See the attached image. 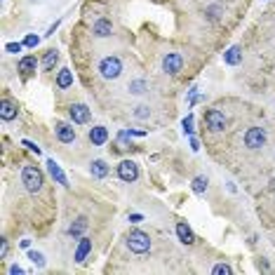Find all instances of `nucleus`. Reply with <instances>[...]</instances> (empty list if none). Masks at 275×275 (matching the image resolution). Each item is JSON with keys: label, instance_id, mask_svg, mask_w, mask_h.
Returning a JSON list of instances; mask_svg holds the SVG:
<instances>
[{"label": "nucleus", "instance_id": "1", "mask_svg": "<svg viewBox=\"0 0 275 275\" xmlns=\"http://www.w3.org/2000/svg\"><path fill=\"white\" fill-rule=\"evenodd\" d=\"M21 183H24V188L29 190V193H40L42 190V172L35 165H24L21 169Z\"/></svg>", "mask_w": 275, "mask_h": 275}, {"label": "nucleus", "instance_id": "2", "mask_svg": "<svg viewBox=\"0 0 275 275\" xmlns=\"http://www.w3.org/2000/svg\"><path fill=\"white\" fill-rule=\"evenodd\" d=\"M99 73H101V78H106V80H116V78H120V73H122V61H120L118 57H104V59L99 61Z\"/></svg>", "mask_w": 275, "mask_h": 275}, {"label": "nucleus", "instance_id": "3", "mask_svg": "<svg viewBox=\"0 0 275 275\" xmlns=\"http://www.w3.org/2000/svg\"><path fill=\"white\" fill-rule=\"evenodd\" d=\"M127 247L134 254H146L151 249V238L144 231H132L127 235Z\"/></svg>", "mask_w": 275, "mask_h": 275}, {"label": "nucleus", "instance_id": "4", "mask_svg": "<svg viewBox=\"0 0 275 275\" xmlns=\"http://www.w3.org/2000/svg\"><path fill=\"white\" fill-rule=\"evenodd\" d=\"M266 139H268V134H266L264 127H249L244 132V146L249 151H259L266 146Z\"/></svg>", "mask_w": 275, "mask_h": 275}, {"label": "nucleus", "instance_id": "5", "mask_svg": "<svg viewBox=\"0 0 275 275\" xmlns=\"http://www.w3.org/2000/svg\"><path fill=\"white\" fill-rule=\"evenodd\" d=\"M118 177L127 183H132V181L139 179V167L134 160H122L120 165H118Z\"/></svg>", "mask_w": 275, "mask_h": 275}, {"label": "nucleus", "instance_id": "6", "mask_svg": "<svg viewBox=\"0 0 275 275\" xmlns=\"http://www.w3.org/2000/svg\"><path fill=\"white\" fill-rule=\"evenodd\" d=\"M183 68V57L179 52H169L165 59H162V71L169 75H177Z\"/></svg>", "mask_w": 275, "mask_h": 275}, {"label": "nucleus", "instance_id": "7", "mask_svg": "<svg viewBox=\"0 0 275 275\" xmlns=\"http://www.w3.org/2000/svg\"><path fill=\"white\" fill-rule=\"evenodd\" d=\"M205 122H207V127H210L212 132H223V127H226V118H223L221 111L210 108V111L205 113Z\"/></svg>", "mask_w": 275, "mask_h": 275}, {"label": "nucleus", "instance_id": "8", "mask_svg": "<svg viewBox=\"0 0 275 275\" xmlns=\"http://www.w3.org/2000/svg\"><path fill=\"white\" fill-rule=\"evenodd\" d=\"M68 113H71V120H73L75 125H83V122L90 120V108L85 104H73L68 108Z\"/></svg>", "mask_w": 275, "mask_h": 275}, {"label": "nucleus", "instance_id": "9", "mask_svg": "<svg viewBox=\"0 0 275 275\" xmlns=\"http://www.w3.org/2000/svg\"><path fill=\"white\" fill-rule=\"evenodd\" d=\"M57 137H59V141H63V144H73L75 141L73 125H68V122H57Z\"/></svg>", "mask_w": 275, "mask_h": 275}, {"label": "nucleus", "instance_id": "10", "mask_svg": "<svg viewBox=\"0 0 275 275\" xmlns=\"http://www.w3.org/2000/svg\"><path fill=\"white\" fill-rule=\"evenodd\" d=\"M90 141L94 144V146H104L106 141H108V129L101 125H96L90 129Z\"/></svg>", "mask_w": 275, "mask_h": 275}, {"label": "nucleus", "instance_id": "11", "mask_svg": "<svg viewBox=\"0 0 275 275\" xmlns=\"http://www.w3.org/2000/svg\"><path fill=\"white\" fill-rule=\"evenodd\" d=\"M17 104L14 101H10V99H2V106H0V118L2 120H14L17 118Z\"/></svg>", "mask_w": 275, "mask_h": 275}, {"label": "nucleus", "instance_id": "12", "mask_svg": "<svg viewBox=\"0 0 275 275\" xmlns=\"http://www.w3.org/2000/svg\"><path fill=\"white\" fill-rule=\"evenodd\" d=\"M90 252H92V240H90V238H80V244H78V249H75V261L83 264Z\"/></svg>", "mask_w": 275, "mask_h": 275}, {"label": "nucleus", "instance_id": "13", "mask_svg": "<svg viewBox=\"0 0 275 275\" xmlns=\"http://www.w3.org/2000/svg\"><path fill=\"white\" fill-rule=\"evenodd\" d=\"M111 31H113V26H111L108 19H99V21H94V26H92V33L99 35V38H108Z\"/></svg>", "mask_w": 275, "mask_h": 275}, {"label": "nucleus", "instance_id": "14", "mask_svg": "<svg viewBox=\"0 0 275 275\" xmlns=\"http://www.w3.org/2000/svg\"><path fill=\"white\" fill-rule=\"evenodd\" d=\"M47 169H50V174H52V179H57L61 186H68V179H66V174L61 172V167L54 162V160H47Z\"/></svg>", "mask_w": 275, "mask_h": 275}, {"label": "nucleus", "instance_id": "15", "mask_svg": "<svg viewBox=\"0 0 275 275\" xmlns=\"http://www.w3.org/2000/svg\"><path fill=\"white\" fill-rule=\"evenodd\" d=\"M177 235H179V240L183 244H193V240H195V238H193V231H190V228L183 221L177 223Z\"/></svg>", "mask_w": 275, "mask_h": 275}, {"label": "nucleus", "instance_id": "16", "mask_svg": "<svg viewBox=\"0 0 275 275\" xmlns=\"http://www.w3.org/2000/svg\"><path fill=\"white\" fill-rule=\"evenodd\" d=\"M57 85H59V90H68L73 85V73L68 68H61L59 75H57Z\"/></svg>", "mask_w": 275, "mask_h": 275}, {"label": "nucleus", "instance_id": "17", "mask_svg": "<svg viewBox=\"0 0 275 275\" xmlns=\"http://www.w3.org/2000/svg\"><path fill=\"white\" fill-rule=\"evenodd\" d=\"M35 68H38V59H35V57H24V59L19 61V71H21L24 75L33 73Z\"/></svg>", "mask_w": 275, "mask_h": 275}, {"label": "nucleus", "instance_id": "18", "mask_svg": "<svg viewBox=\"0 0 275 275\" xmlns=\"http://www.w3.org/2000/svg\"><path fill=\"white\" fill-rule=\"evenodd\" d=\"M90 172L94 174L96 179H104L106 174H108V165H106L104 160H94V162L90 165Z\"/></svg>", "mask_w": 275, "mask_h": 275}, {"label": "nucleus", "instance_id": "19", "mask_svg": "<svg viewBox=\"0 0 275 275\" xmlns=\"http://www.w3.org/2000/svg\"><path fill=\"white\" fill-rule=\"evenodd\" d=\"M57 61H59V52H57V50H50V52L45 54V59H42V68H45V71H52Z\"/></svg>", "mask_w": 275, "mask_h": 275}, {"label": "nucleus", "instance_id": "20", "mask_svg": "<svg viewBox=\"0 0 275 275\" xmlns=\"http://www.w3.org/2000/svg\"><path fill=\"white\" fill-rule=\"evenodd\" d=\"M127 90H129L132 94H144L148 90V83L146 80H132V83L127 85Z\"/></svg>", "mask_w": 275, "mask_h": 275}, {"label": "nucleus", "instance_id": "21", "mask_svg": "<svg viewBox=\"0 0 275 275\" xmlns=\"http://www.w3.org/2000/svg\"><path fill=\"white\" fill-rule=\"evenodd\" d=\"M240 59H243V52H240L238 47L228 50V52H226V57H223V61H226V63H240Z\"/></svg>", "mask_w": 275, "mask_h": 275}, {"label": "nucleus", "instance_id": "22", "mask_svg": "<svg viewBox=\"0 0 275 275\" xmlns=\"http://www.w3.org/2000/svg\"><path fill=\"white\" fill-rule=\"evenodd\" d=\"M193 190H195L198 195H202V193L207 190V179H205V177H195V179H193Z\"/></svg>", "mask_w": 275, "mask_h": 275}, {"label": "nucleus", "instance_id": "23", "mask_svg": "<svg viewBox=\"0 0 275 275\" xmlns=\"http://www.w3.org/2000/svg\"><path fill=\"white\" fill-rule=\"evenodd\" d=\"M85 228H87V221H85V219H78V221H75L73 226L68 228V233H71L73 238H78V235H80V233H83Z\"/></svg>", "mask_w": 275, "mask_h": 275}, {"label": "nucleus", "instance_id": "24", "mask_svg": "<svg viewBox=\"0 0 275 275\" xmlns=\"http://www.w3.org/2000/svg\"><path fill=\"white\" fill-rule=\"evenodd\" d=\"M212 273L214 275H231L233 271H231V266L228 264H216L214 268H212Z\"/></svg>", "mask_w": 275, "mask_h": 275}, {"label": "nucleus", "instance_id": "25", "mask_svg": "<svg viewBox=\"0 0 275 275\" xmlns=\"http://www.w3.org/2000/svg\"><path fill=\"white\" fill-rule=\"evenodd\" d=\"M29 259H31L38 268H42V266H45V256H42L40 252H29Z\"/></svg>", "mask_w": 275, "mask_h": 275}, {"label": "nucleus", "instance_id": "26", "mask_svg": "<svg viewBox=\"0 0 275 275\" xmlns=\"http://www.w3.org/2000/svg\"><path fill=\"white\" fill-rule=\"evenodd\" d=\"M134 116H137L139 120H146V118L151 116V108H148V106H137V108H134Z\"/></svg>", "mask_w": 275, "mask_h": 275}, {"label": "nucleus", "instance_id": "27", "mask_svg": "<svg viewBox=\"0 0 275 275\" xmlns=\"http://www.w3.org/2000/svg\"><path fill=\"white\" fill-rule=\"evenodd\" d=\"M21 47H24L21 42H7V45H5V50H7V52H10V54H17V52H21Z\"/></svg>", "mask_w": 275, "mask_h": 275}, {"label": "nucleus", "instance_id": "28", "mask_svg": "<svg viewBox=\"0 0 275 275\" xmlns=\"http://www.w3.org/2000/svg\"><path fill=\"white\" fill-rule=\"evenodd\" d=\"M38 42H40V38H38V35H26V40H24V45H26V47H35Z\"/></svg>", "mask_w": 275, "mask_h": 275}, {"label": "nucleus", "instance_id": "29", "mask_svg": "<svg viewBox=\"0 0 275 275\" xmlns=\"http://www.w3.org/2000/svg\"><path fill=\"white\" fill-rule=\"evenodd\" d=\"M7 256V240H0V259Z\"/></svg>", "mask_w": 275, "mask_h": 275}, {"label": "nucleus", "instance_id": "30", "mask_svg": "<svg viewBox=\"0 0 275 275\" xmlns=\"http://www.w3.org/2000/svg\"><path fill=\"white\" fill-rule=\"evenodd\" d=\"M24 146H26V148H31V151H33V153H35V155H38V153H40V148L35 146V144H33V141H29V139H26V141H24Z\"/></svg>", "mask_w": 275, "mask_h": 275}, {"label": "nucleus", "instance_id": "31", "mask_svg": "<svg viewBox=\"0 0 275 275\" xmlns=\"http://www.w3.org/2000/svg\"><path fill=\"white\" fill-rule=\"evenodd\" d=\"M129 221H132V223H139V221H144V216H141V214H132V216H129Z\"/></svg>", "mask_w": 275, "mask_h": 275}, {"label": "nucleus", "instance_id": "32", "mask_svg": "<svg viewBox=\"0 0 275 275\" xmlns=\"http://www.w3.org/2000/svg\"><path fill=\"white\" fill-rule=\"evenodd\" d=\"M10 273H12V275H17V273H21V268H19V266H12Z\"/></svg>", "mask_w": 275, "mask_h": 275}]
</instances>
